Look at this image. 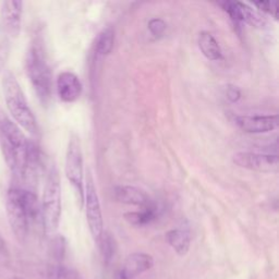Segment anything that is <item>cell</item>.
<instances>
[{"mask_svg":"<svg viewBox=\"0 0 279 279\" xmlns=\"http://www.w3.org/2000/svg\"><path fill=\"white\" fill-rule=\"evenodd\" d=\"M0 133L7 164L14 173L24 176L30 163L31 144L21 129L7 117L0 119Z\"/></svg>","mask_w":279,"mask_h":279,"instance_id":"6da1fadb","label":"cell"},{"mask_svg":"<svg viewBox=\"0 0 279 279\" xmlns=\"http://www.w3.org/2000/svg\"><path fill=\"white\" fill-rule=\"evenodd\" d=\"M3 90L7 108L10 111L13 119L28 133L36 134V119H35L31 108L28 107L24 93L17 81L16 76L10 71H7L4 74Z\"/></svg>","mask_w":279,"mask_h":279,"instance_id":"7a4b0ae2","label":"cell"},{"mask_svg":"<svg viewBox=\"0 0 279 279\" xmlns=\"http://www.w3.org/2000/svg\"><path fill=\"white\" fill-rule=\"evenodd\" d=\"M26 72L28 78L43 104H47L52 97L53 76L48 66L45 51L37 41L32 44L26 54Z\"/></svg>","mask_w":279,"mask_h":279,"instance_id":"3957f363","label":"cell"},{"mask_svg":"<svg viewBox=\"0 0 279 279\" xmlns=\"http://www.w3.org/2000/svg\"><path fill=\"white\" fill-rule=\"evenodd\" d=\"M42 217L47 233H54L61 217V187L58 171L53 167L46 179L42 198Z\"/></svg>","mask_w":279,"mask_h":279,"instance_id":"277c9868","label":"cell"},{"mask_svg":"<svg viewBox=\"0 0 279 279\" xmlns=\"http://www.w3.org/2000/svg\"><path fill=\"white\" fill-rule=\"evenodd\" d=\"M64 173L68 181L72 184L75 190V194L80 206L84 203V165L83 153L80 138L76 134H72L69 140V144L66 153V165Z\"/></svg>","mask_w":279,"mask_h":279,"instance_id":"5b68a950","label":"cell"},{"mask_svg":"<svg viewBox=\"0 0 279 279\" xmlns=\"http://www.w3.org/2000/svg\"><path fill=\"white\" fill-rule=\"evenodd\" d=\"M83 205L85 206V215L92 237L95 241H98L104 232V220L97 190L91 176L88 177L87 184L84 185Z\"/></svg>","mask_w":279,"mask_h":279,"instance_id":"8992f818","label":"cell"},{"mask_svg":"<svg viewBox=\"0 0 279 279\" xmlns=\"http://www.w3.org/2000/svg\"><path fill=\"white\" fill-rule=\"evenodd\" d=\"M7 214L9 224L16 237L22 241L25 239L28 229V217L21 201V189L12 188L7 195Z\"/></svg>","mask_w":279,"mask_h":279,"instance_id":"52a82bcc","label":"cell"},{"mask_svg":"<svg viewBox=\"0 0 279 279\" xmlns=\"http://www.w3.org/2000/svg\"><path fill=\"white\" fill-rule=\"evenodd\" d=\"M232 162L241 168L259 173H276L279 168L278 156L271 154L239 152L233 155Z\"/></svg>","mask_w":279,"mask_h":279,"instance_id":"ba28073f","label":"cell"},{"mask_svg":"<svg viewBox=\"0 0 279 279\" xmlns=\"http://www.w3.org/2000/svg\"><path fill=\"white\" fill-rule=\"evenodd\" d=\"M154 266L153 257L146 253H132L125 260L116 275L117 279H135Z\"/></svg>","mask_w":279,"mask_h":279,"instance_id":"9c48e42d","label":"cell"},{"mask_svg":"<svg viewBox=\"0 0 279 279\" xmlns=\"http://www.w3.org/2000/svg\"><path fill=\"white\" fill-rule=\"evenodd\" d=\"M235 124L242 131L247 133H267L275 130L278 127L277 114H267V116H238L235 117Z\"/></svg>","mask_w":279,"mask_h":279,"instance_id":"30bf717a","label":"cell"},{"mask_svg":"<svg viewBox=\"0 0 279 279\" xmlns=\"http://www.w3.org/2000/svg\"><path fill=\"white\" fill-rule=\"evenodd\" d=\"M82 83L76 74L71 71H63L57 78V93L64 103H73L82 94Z\"/></svg>","mask_w":279,"mask_h":279,"instance_id":"8fae6325","label":"cell"},{"mask_svg":"<svg viewBox=\"0 0 279 279\" xmlns=\"http://www.w3.org/2000/svg\"><path fill=\"white\" fill-rule=\"evenodd\" d=\"M23 4L20 0H7L3 3L2 19L6 32L17 37L21 30Z\"/></svg>","mask_w":279,"mask_h":279,"instance_id":"7c38bea8","label":"cell"},{"mask_svg":"<svg viewBox=\"0 0 279 279\" xmlns=\"http://www.w3.org/2000/svg\"><path fill=\"white\" fill-rule=\"evenodd\" d=\"M113 194L118 202L127 205L140 206L142 209H145L153 204L144 191L132 185H118L114 188Z\"/></svg>","mask_w":279,"mask_h":279,"instance_id":"4fadbf2b","label":"cell"},{"mask_svg":"<svg viewBox=\"0 0 279 279\" xmlns=\"http://www.w3.org/2000/svg\"><path fill=\"white\" fill-rule=\"evenodd\" d=\"M197 44L200 51L209 60L216 61L223 58V53H221V48L218 42L210 32L203 31L200 33Z\"/></svg>","mask_w":279,"mask_h":279,"instance_id":"5bb4252c","label":"cell"},{"mask_svg":"<svg viewBox=\"0 0 279 279\" xmlns=\"http://www.w3.org/2000/svg\"><path fill=\"white\" fill-rule=\"evenodd\" d=\"M166 240L168 245L175 250V252L184 256L189 252L191 246V237L187 230L182 229H173L166 233Z\"/></svg>","mask_w":279,"mask_h":279,"instance_id":"9a60e30c","label":"cell"},{"mask_svg":"<svg viewBox=\"0 0 279 279\" xmlns=\"http://www.w3.org/2000/svg\"><path fill=\"white\" fill-rule=\"evenodd\" d=\"M157 217V206L153 203L139 212H130L125 214V218L129 224L134 226H144L152 223Z\"/></svg>","mask_w":279,"mask_h":279,"instance_id":"2e32d148","label":"cell"},{"mask_svg":"<svg viewBox=\"0 0 279 279\" xmlns=\"http://www.w3.org/2000/svg\"><path fill=\"white\" fill-rule=\"evenodd\" d=\"M114 31L111 27H106L98 34L94 44V53L97 57H106L113 48Z\"/></svg>","mask_w":279,"mask_h":279,"instance_id":"e0dca14e","label":"cell"},{"mask_svg":"<svg viewBox=\"0 0 279 279\" xmlns=\"http://www.w3.org/2000/svg\"><path fill=\"white\" fill-rule=\"evenodd\" d=\"M21 201H22L28 219H36L41 213L37 196L31 191L21 189Z\"/></svg>","mask_w":279,"mask_h":279,"instance_id":"ac0fdd59","label":"cell"},{"mask_svg":"<svg viewBox=\"0 0 279 279\" xmlns=\"http://www.w3.org/2000/svg\"><path fill=\"white\" fill-rule=\"evenodd\" d=\"M239 10L240 22H246L248 24H251L252 26H263L265 24V19L247 4L239 2Z\"/></svg>","mask_w":279,"mask_h":279,"instance_id":"d6986e66","label":"cell"},{"mask_svg":"<svg viewBox=\"0 0 279 279\" xmlns=\"http://www.w3.org/2000/svg\"><path fill=\"white\" fill-rule=\"evenodd\" d=\"M48 279H82V277L73 268L64 265H52L47 270Z\"/></svg>","mask_w":279,"mask_h":279,"instance_id":"ffe728a7","label":"cell"},{"mask_svg":"<svg viewBox=\"0 0 279 279\" xmlns=\"http://www.w3.org/2000/svg\"><path fill=\"white\" fill-rule=\"evenodd\" d=\"M98 241L101 243V251L104 260L108 264L112 261L114 254H116V245H114V240L109 233L103 232L101 239Z\"/></svg>","mask_w":279,"mask_h":279,"instance_id":"44dd1931","label":"cell"},{"mask_svg":"<svg viewBox=\"0 0 279 279\" xmlns=\"http://www.w3.org/2000/svg\"><path fill=\"white\" fill-rule=\"evenodd\" d=\"M147 26H148L149 32H151V34L153 35V36L161 37V36H163L164 33H165L167 25H166L165 21H164V20L154 18L152 20H149Z\"/></svg>","mask_w":279,"mask_h":279,"instance_id":"7402d4cb","label":"cell"},{"mask_svg":"<svg viewBox=\"0 0 279 279\" xmlns=\"http://www.w3.org/2000/svg\"><path fill=\"white\" fill-rule=\"evenodd\" d=\"M253 5L257 9L278 19V4L276 2H256L253 3Z\"/></svg>","mask_w":279,"mask_h":279,"instance_id":"603a6c76","label":"cell"},{"mask_svg":"<svg viewBox=\"0 0 279 279\" xmlns=\"http://www.w3.org/2000/svg\"><path fill=\"white\" fill-rule=\"evenodd\" d=\"M227 98L231 103H237L241 98V92L237 87L233 85H228L227 88Z\"/></svg>","mask_w":279,"mask_h":279,"instance_id":"cb8c5ba5","label":"cell"},{"mask_svg":"<svg viewBox=\"0 0 279 279\" xmlns=\"http://www.w3.org/2000/svg\"><path fill=\"white\" fill-rule=\"evenodd\" d=\"M7 56H8V51H7L6 46L0 45V72H2L4 67H5Z\"/></svg>","mask_w":279,"mask_h":279,"instance_id":"d4e9b609","label":"cell"},{"mask_svg":"<svg viewBox=\"0 0 279 279\" xmlns=\"http://www.w3.org/2000/svg\"><path fill=\"white\" fill-rule=\"evenodd\" d=\"M12 279H21V278H18V277H14V278H12Z\"/></svg>","mask_w":279,"mask_h":279,"instance_id":"484cf974","label":"cell"}]
</instances>
